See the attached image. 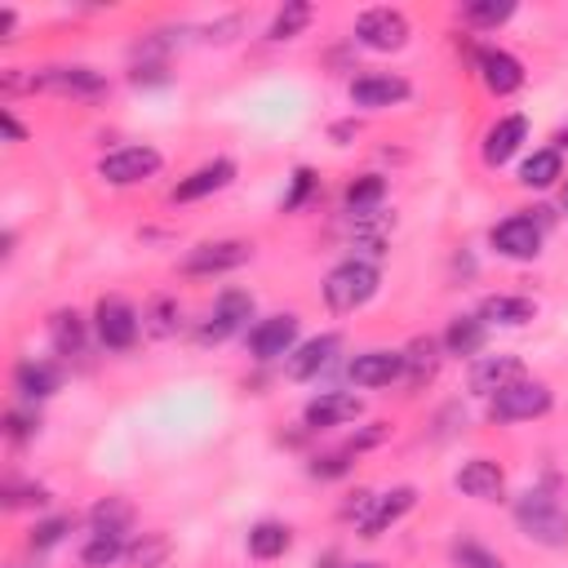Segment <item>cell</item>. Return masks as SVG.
<instances>
[{
  "instance_id": "obj_25",
  "label": "cell",
  "mask_w": 568,
  "mask_h": 568,
  "mask_svg": "<svg viewBox=\"0 0 568 568\" xmlns=\"http://www.w3.org/2000/svg\"><path fill=\"white\" fill-rule=\"evenodd\" d=\"M480 347H485V320L480 315L448 320V328H444V352L448 356H480Z\"/></svg>"
},
{
  "instance_id": "obj_18",
  "label": "cell",
  "mask_w": 568,
  "mask_h": 568,
  "mask_svg": "<svg viewBox=\"0 0 568 568\" xmlns=\"http://www.w3.org/2000/svg\"><path fill=\"white\" fill-rule=\"evenodd\" d=\"M453 485L476 502H498L506 493V471L493 458H471V463H463L458 476H453Z\"/></svg>"
},
{
  "instance_id": "obj_47",
  "label": "cell",
  "mask_w": 568,
  "mask_h": 568,
  "mask_svg": "<svg viewBox=\"0 0 568 568\" xmlns=\"http://www.w3.org/2000/svg\"><path fill=\"white\" fill-rule=\"evenodd\" d=\"M347 568H378V564H347Z\"/></svg>"
},
{
  "instance_id": "obj_21",
  "label": "cell",
  "mask_w": 568,
  "mask_h": 568,
  "mask_svg": "<svg viewBox=\"0 0 568 568\" xmlns=\"http://www.w3.org/2000/svg\"><path fill=\"white\" fill-rule=\"evenodd\" d=\"M528 138V121L524 116H502L489 134H485V165H506L515 152H520V143Z\"/></svg>"
},
{
  "instance_id": "obj_23",
  "label": "cell",
  "mask_w": 568,
  "mask_h": 568,
  "mask_svg": "<svg viewBox=\"0 0 568 568\" xmlns=\"http://www.w3.org/2000/svg\"><path fill=\"white\" fill-rule=\"evenodd\" d=\"M58 382H63V374L54 369V365H45V360H23L19 369H14V391L23 396V400H49L54 391H58Z\"/></svg>"
},
{
  "instance_id": "obj_14",
  "label": "cell",
  "mask_w": 568,
  "mask_h": 568,
  "mask_svg": "<svg viewBox=\"0 0 568 568\" xmlns=\"http://www.w3.org/2000/svg\"><path fill=\"white\" fill-rule=\"evenodd\" d=\"M360 413H365L360 396H347V391H324V396H315V400L302 409V422H307L311 431H328V426H347V422H356Z\"/></svg>"
},
{
  "instance_id": "obj_39",
  "label": "cell",
  "mask_w": 568,
  "mask_h": 568,
  "mask_svg": "<svg viewBox=\"0 0 568 568\" xmlns=\"http://www.w3.org/2000/svg\"><path fill=\"white\" fill-rule=\"evenodd\" d=\"M36 431H41V417H36V413H27V409H10V413H5V435H10L14 444H27Z\"/></svg>"
},
{
  "instance_id": "obj_6",
  "label": "cell",
  "mask_w": 568,
  "mask_h": 568,
  "mask_svg": "<svg viewBox=\"0 0 568 568\" xmlns=\"http://www.w3.org/2000/svg\"><path fill=\"white\" fill-rule=\"evenodd\" d=\"M356 41L374 54H396L409 45V19L391 5H378V10H365L356 19Z\"/></svg>"
},
{
  "instance_id": "obj_7",
  "label": "cell",
  "mask_w": 568,
  "mask_h": 568,
  "mask_svg": "<svg viewBox=\"0 0 568 568\" xmlns=\"http://www.w3.org/2000/svg\"><path fill=\"white\" fill-rule=\"evenodd\" d=\"M254 320V293L245 289H222L209 320L200 324V343H226L232 333H241Z\"/></svg>"
},
{
  "instance_id": "obj_3",
  "label": "cell",
  "mask_w": 568,
  "mask_h": 568,
  "mask_svg": "<svg viewBox=\"0 0 568 568\" xmlns=\"http://www.w3.org/2000/svg\"><path fill=\"white\" fill-rule=\"evenodd\" d=\"M160 165H165V156L156 147H147V143L143 147H116V152H107L98 160V178L107 187H138V182L156 178Z\"/></svg>"
},
{
  "instance_id": "obj_26",
  "label": "cell",
  "mask_w": 568,
  "mask_h": 568,
  "mask_svg": "<svg viewBox=\"0 0 568 568\" xmlns=\"http://www.w3.org/2000/svg\"><path fill=\"white\" fill-rule=\"evenodd\" d=\"M130 524H134V506H130L125 498H107V502H98V506L89 511V528H93L98 537H125Z\"/></svg>"
},
{
  "instance_id": "obj_2",
  "label": "cell",
  "mask_w": 568,
  "mask_h": 568,
  "mask_svg": "<svg viewBox=\"0 0 568 568\" xmlns=\"http://www.w3.org/2000/svg\"><path fill=\"white\" fill-rule=\"evenodd\" d=\"M515 524H520V533H524L528 542H537V546H550V550L568 546V511H564L546 489H528V493L515 502Z\"/></svg>"
},
{
  "instance_id": "obj_31",
  "label": "cell",
  "mask_w": 568,
  "mask_h": 568,
  "mask_svg": "<svg viewBox=\"0 0 568 568\" xmlns=\"http://www.w3.org/2000/svg\"><path fill=\"white\" fill-rule=\"evenodd\" d=\"M315 19V10L307 5V0H289V5L271 19V32H267V41H293V36H302L307 32V23Z\"/></svg>"
},
{
  "instance_id": "obj_9",
  "label": "cell",
  "mask_w": 568,
  "mask_h": 568,
  "mask_svg": "<svg viewBox=\"0 0 568 568\" xmlns=\"http://www.w3.org/2000/svg\"><path fill=\"white\" fill-rule=\"evenodd\" d=\"M293 347H298V315H293V311L267 315V320H258V324L249 328V352H254V360H263V365L293 356Z\"/></svg>"
},
{
  "instance_id": "obj_36",
  "label": "cell",
  "mask_w": 568,
  "mask_h": 568,
  "mask_svg": "<svg viewBox=\"0 0 568 568\" xmlns=\"http://www.w3.org/2000/svg\"><path fill=\"white\" fill-rule=\"evenodd\" d=\"M352 458H356L352 448L324 453V458H315V463H311V476H315V480H337V476H347V471H352Z\"/></svg>"
},
{
  "instance_id": "obj_40",
  "label": "cell",
  "mask_w": 568,
  "mask_h": 568,
  "mask_svg": "<svg viewBox=\"0 0 568 568\" xmlns=\"http://www.w3.org/2000/svg\"><path fill=\"white\" fill-rule=\"evenodd\" d=\"M311 191H315V174L302 165V169H293V187H289V196H285V213H293V209H302L307 200H311Z\"/></svg>"
},
{
  "instance_id": "obj_30",
  "label": "cell",
  "mask_w": 568,
  "mask_h": 568,
  "mask_svg": "<svg viewBox=\"0 0 568 568\" xmlns=\"http://www.w3.org/2000/svg\"><path fill=\"white\" fill-rule=\"evenodd\" d=\"M439 347H444V343H435V337H417V343L404 352V374H409L413 387H422L426 378H435V369H439Z\"/></svg>"
},
{
  "instance_id": "obj_27",
  "label": "cell",
  "mask_w": 568,
  "mask_h": 568,
  "mask_svg": "<svg viewBox=\"0 0 568 568\" xmlns=\"http://www.w3.org/2000/svg\"><path fill=\"white\" fill-rule=\"evenodd\" d=\"M289 546H293V528L280 524V520H263V524L249 528V555L254 559H280Z\"/></svg>"
},
{
  "instance_id": "obj_24",
  "label": "cell",
  "mask_w": 568,
  "mask_h": 568,
  "mask_svg": "<svg viewBox=\"0 0 568 568\" xmlns=\"http://www.w3.org/2000/svg\"><path fill=\"white\" fill-rule=\"evenodd\" d=\"M564 178V152H555V147H542V152H533L524 165H520V182L528 187V191H546V187H555Z\"/></svg>"
},
{
  "instance_id": "obj_45",
  "label": "cell",
  "mask_w": 568,
  "mask_h": 568,
  "mask_svg": "<svg viewBox=\"0 0 568 568\" xmlns=\"http://www.w3.org/2000/svg\"><path fill=\"white\" fill-rule=\"evenodd\" d=\"M555 152H568V125L555 134Z\"/></svg>"
},
{
  "instance_id": "obj_11",
  "label": "cell",
  "mask_w": 568,
  "mask_h": 568,
  "mask_svg": "<svg viewBox=\"0 0 568 568\" xmlns=\"http://www.w3.org/2000/svg\"><path fill=\"white\" fill-rule=\"evenodd\" d=\"M36 89H54V93H67V98H85V102H98L111 93L107 76L93 71V67H45L36 71Z\"/></svg>"
},
{
  "instance_id": "obj_41",
  "label": "cell",
  "mask_w": 568,
  "mask_h": 568,
  "mask_svg": "<svg viewBox=\"0 0 568 568\" xmlns=\"http://www.w3.org/2000/svg\"><path fill=\"white\" fill-rule=\"evenodd\" d=\"M27 502H36V506H45L49 502V493L36 485V489H10V506H27Z\"/></svg>"
},
{
  "instance_id": "obj_43",
  "label": "cell",
  "mask_w": 568,
  "mask_h": 568,
  "mask_svg": "<svg viewBox=\"0 0 568 568\" xmlns=\"http://www.w3.org/2000/svg\"><path fill=\"white\" fill-rule=\"evenodd\" d=\"M328 134H333L337 143H343V147H347V138H356V134H360V125H356V121H343V125H333Z\"/></svg>"
},
{
  "instance_id": "obj_16",
  "label": "cell",
  "mask_w": 568,
  "mask_h": 568,
  "mask_svg": "<svg viewBox=\"0 0 568 568\" xmlns=\"http://www.w3.org/2000/svg\"><path fill=\"white\" fill-rule=\"evenodd\" d=\"M417 506V489L413 485H400V489H391V493H382L374 506H369V515L360 520V537H382L391 524H400L409 511Z\"/></svg>"
},
{
  "instance_id": "obj_22",
  "label": "cell",
  "mask_w": 568,
  "mask_h": 568,
  "mask_svg": "<svg viewBox=\"0 0 568 568\" xmlns=\"http://www.w3.org/2000/svg\"><path fill=\"white\" fill-rule=\"evenodd\" d=\"M480 320L485 324H506V328H520L528 320H537V302L524 298V293H493L480 302Z\"/></svg>"
},
{
  "instance_id": "obj_19",
  "label": "cell",
  "mask_w": 568,
  "mask_h": 568,
  "mask_svg": "<svg viewBox=\"0 0 568 568\" xmlns=\"http://www.w3.org/2000/svg\"><path fill=\"white\" fill-rule=\"evenodd\" d=\"M524 378V360L520 356H480L476 365H471V391L476 396H498V391H506L511 382H520Z\"/></svg>"
},
{
  "instance_id": "obj_10",
  "label": "cell",
  "mask_w": 568,
  "mask_h": 568,
  "mask_svg": "<svg viewBox=\"0 0 568 568\" xmlns=\"http://www.w3.org/2000/svg\"><path fill=\"white\" fill-rule=\"evenodd\" d=\"M254 258V245L249 241H209V245H196L187 258H182V271L187 276H226Z\"/></svg>"
},
{
  "instance_id": "obj_8",
  "label": "cell",
  "mask_w": 568,
  "mask_h": 568,
  "mask_svg": "<svg viewBox=\"0 0 568 568\" xmlns=\"http://www.w3.org/2000/svg\"><path fill=\"white\" fill-rule=\"evenodd\" d=\"M489 245L511 263H533L542 254V222H533L524 213H511L489 232Z\"/></svg>"
},
{
  "instance_id": "obj_15",
  "label": "cell",
  "mask_w": 568,
  "mask_h": 568,
  "mask_svg": "<svg viewBox=\"0 0 568 568\" xmlns=\"http://www.w3.org/2000/svg\"><path fill=\"white\" fill-rule=\"evenodd\" d=\"M347 378L356 382V387H391V382H400L404 378V352H365V356H356L352 365H347Z\"/></svg>"
},
{
  "instance_id": "obj_29",
  "label": "cell",
  "mask_w": 568,
  "mask_h": 568,
  "mask_svg": "<svg viewBox=\"0 0 568 568\" xmlns=\"http://www.w3.org/2000/svg\"><path fill=\"white\" fill-rule=\"evenodd\" d=\"M382 196H387V178L382 174H360L352 187H347V213L352 218H365V213H374L378 204H382Z\"/></svg>"
},
{
  "instance_id": "obj_28",
  "label": "cell",
  "mask_w": 568,
  "mask_h": 568,
  "mask_svg": "<svg viewBox=\"0 0 568 568\" xmlns=\"http://www.w3.org/2000/svg\"><path fill=\"white\" fill-rule=\"evenodd\" d=\"M49 337L58 356H85V320L76 311H54L49 315Z\"/></svg>"
},
{
  "instance_id": "obj_1",
  "label": "cell",
  "mask_w": 568,
  "mask_h": 568,
  "mask_svg": "<svg viewBox=\"0 0 568 568\" xmlns=\"http://www.w3.org/2000/svg\"><path fill=\"white\" fill-rule=\"evenodd\" d=\"M378 289H382V271L365 258H347L324 276V302H328V311H343V315L374 302Z\"/></svg>"
},
{
  "instance_id": "obj_5",
  "label": "cell",
  "mask_w": 568,
  "mask_h": 568,
  "mask_svg": "<svg viewBox=\"0 0 568 568\" xmlns=\"http://www.w3.org/2000/svg\"><path fill=\"white\" fill-rule=\"evenodd\" d=\"M542 413H550V387L533 382V378H520V382H511L506 391H498L489 400V417L493 422H533Z\"/></svg>"
},
{
  "instance_id": "obj_38",
  "label": "cell",
  "mask_w": 568,
  "mask_h": 568,
  "mask_svg": "<svg viewBox=\"0 0 568 568\" xmlns=\"http://www.w3.org/2000/svg\"><path fill=\"white\" fill-rule=\"evenodd\" d=\"M453 559H458L463 568H502V559L493 550H485L480 542H458L453 546Z\"/></svg>"
},
{
  "instance_id": "obj_33",
  "label": "cell",
  "mask_w": 568,
  "mask_h": 568,
  "mask_svg": "<svg viewBox=\"0 0 568 568\" xmlns=\"http://www.w3.org/2000/svg\"><path fill=\"white\" fill-rule=\"evenodd\" d=\"M511 14H515V0H471L463 10V19L471 27H502Z\"/></svg>"
},
{
  "instance_id": "obj_4",
  "label": "cell",
  "mask_w": 568,
  "mask_h": 568,
  "mask_svg": "<svg viewBox=\"0 0 568 568\" xmlns=\"http://www.w3.org/2000/svg\"><path fill=\"white\" fill-rule=\"evenodd\" d=\"M93 333L107 352H130L143 333V315L125 298H102L93 307Z\"/></svg>"
},
{
  "instance_id": "obj_35",
  "label": "cell",
  "mask_w": 568,
  "mask_h": 568,
  "mask_svg": "<svg viewBox=\"0 0 568 568\" xmlns=\"http://www.w3.org/2000/svg\"><path fill=\"white\" fill-rule=\"evenodd\" d=\"M67 533H71V515H54V520H41V524L32 528L27 546H32V550H49V546H58Z\"/></svg>"
},
{
  "instance_id": "obj_34",
  "label": "cell",
  "mask_w": 568,
  "mask_h": 568,
  "mask_svg": "<svg viewBox=\"0 0 568 568\" xmlns=\"http://www.w3.org/2000/svg\"><path fill=\"white\" fill-rule=\"evenodd\" d=\"M169 537L165 533H143L134 546H130V564L134 568H156V564H165L169 559Z\"/></svg>"
},
{
  "instance_id": "obj_13",
  "label": "cell",
  "mask_w": 568,
  "mask_h": 568,
  "mask_svg": "<svg viewBox=\"0 0 568 568\" xmlns=\"http://www.w3.org/2000/svg\"><path fill=\"white\" fill-rule=\"evenodd\" d=\"M476 71H480L485 89L498 93V98H511V93L524 89V63L515 54H506V49H480L476 54Z\"/></svg>"
},
{
  "instance_id": "obj_44",
  "label": "cell",
  "mask_w": 568,
  "mask_h": 568,
  "mask_svg": "<svg viewBox=\"0 0 568 568\" xmlns=\"http://www.w3.org/2000/svg\"><path fill=\"white\" fill-rule=\"evenodd\" d=\"M14 23H19L14 10H0V41H14Z\"/></svg>"
},
{
  "instance_id": "obj_17",
  "label": "cell",
  "mask_w": 568,
  "mask_h": 568,
  "mask_svg": "<svg viewBox=\"0 0 568 568\" xmlns=\"http://www.w3.org/2000/svg\"><path fill=\"white\" fill-rule=\"evenodd\" d=\"M232 178H236V160H209V165H200L196 174H187V178L169 191V200H174V204L204 200V196H213V191H222V187H232Z\"/></svg>"
},
{
  "instance_id": "obj_42",
  "label": "cell",
  "mask_w": 568,
  "mask_h": 568,
  "mask_svg": "<svg viewBox=\"0 0 568 568\" xmlns=\"http://www.w3.org/2000/svg\"><path fill=\"white\" fill-rule=\"evenodd\" d=\"M0 121H5V134H10V143H23L27 134H23V125L14 121V111H0Z\"/></svg>"
},
{
  "instance_id": "obj_12",
  "label": "cell",
  "mask_w": 568,
  "mask_h": 568,
  "mask_svg": "<svg viewBox=\"0 0 568 568\" xmlns=\"http://www.w3.org/2000/svg\"><path fill=\"white\" fill-rule=\"evenodd\" d=\"M413 93V85L396 71H365L352 80V102L365 107V111H382V107H396Z\"/></svg>"
},
{
  "instance_id": "obj_32",
  "label": "cell",
  "mask_w": 568,
  "mask_h": 568,
  "mask_svg": "<svg viewBox=\"0 0 568 568\" xmlns=\"http://www.w3.org/2000/svg\"><path fill=\"white\" fill-rule=\"evenodd\" d=\"M121 555H130V546H125V537H89L85 546H80V559H85V568H111Z\"/></svg>"
},
{
  "instance_id": "obj_37",
  "label": "cell",
  "mask_w": 568,
  "mask_h": 568,
  "mask_svg": "<svg viewBox=\"0 0 568 568\" xmlns=\"http://www.w3.org/2000/svg\"><path fill=\"white\" fill-rule=\"evenodd\" d=\"M143 320H152L147 328H152L156 337H169V333L178 328V302H174V298H156V302H152V311H147Z\"/></svg>"
},
{
  "instance_id": "obj_20",
  "label": "cell",
  "mask_w": 568,
  "mask_h": 568,
  "mask_svg": "<svg viewBox=\"0 0 568 568\" xmlns=\"http://www.w3.org/2000/svg\"><path fill=\"white\" fill-rule=\"evenodd\" d=\"M343 352V337L337 333H320V337H311V343H302L293 356H289V378L293 382H307V378H315L320 369H328L333 365V356Z\"/></svg>"
},
{
  "instance_id": "obj_46",
  "label": "cell",
  "mask_w": 568,
  "mask_h": 568,
  "mask_svg": "<svg viewBox=\"0 0 568 568\" xmlns=\"http://www.w3.org/2000/svg\"><path fill=\"white\" fill-rule=\"evenodd\" d=\"M559 204H564V213H568V187H564V200H559Z\"/></svg>"
}]
</instances>
